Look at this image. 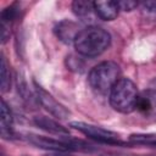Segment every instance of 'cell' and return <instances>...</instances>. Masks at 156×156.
Masks as SVG:
<instances>
[{"label": "cell", "mask_w": 156, "mask_h": 156, "mask_svg": "<svg viewBox=\"0 0 156 156\" xmlns=\"http://www.w3.org/2000/svg\"><path fill=\"white\" fill-rule=\"evenodd\" d=\"M111 44V35L107 30L90 26L82 29L74 39V48L77 52L85 57H95L108 49Z\"/></svg>", "instance_id": "6da1fadb"}, {"label": "cell", "mask_w": 156, "mask_h": 156, "mask_svg": "<svg viewBox=\"0 0 156 156\" xmlns=\"http://www.w3.org/2000/svg\"><path fill=\"white\" fill-rule=\"evenodd\" d=\"M139 94L136 85L128 78H119V80L110 90L108 100L113 110L121 113H129L135 110Z\"/></svg>", "instance_id": "7a4b0ae2"}, {"label": "cell", "mask_w": 156, "mask_h": 156, "mask_svg": "<svg viewBox=\"0 0 156 156\" xmlns=\"http://www.w3.org/2000/svg\"><path fill=\"white\" fill-rule=\"evenodd\" d=\"M121 69L119 66L113 61H104L94 66L88 76V82L90 87L100 93H110L112 87L119 80Z\"/></svg>", "instance_id": "3957f363"}, {"label": "cell", "mask_w": 156, "mask_h": 156, "mask_svg": "<svg viewBox=\"0 0 156 156\" xmlns=\"http://www.w3.org/2000/svg\"><path fill=\"white\" fill-rule=\"evenodd\" d=\"M69 126L98 143L110 144V145H124V143L119 139V135L117 133L105 129L102 127L84 123V122H71Z\"/></svg>", "instance_id": "277c9868"}, {"label": "cell", "mask_w": 156, "mask_h": 156, "mask_svg": "<svg viewBox=\"0 0 156 156\" xmlns=\"http://www.w3.org/2000/svg\"><path fill=\"white\" fill-rule=\"evenodd\" d=\"M34 88H35V95H37V100L40 102V105L49 111L52 116L60 118V119H66L69 116V111L62 105L60 104L51 94H49L48 91H45L41 87H39L35 82H34Z\"/></svg>", "instance_id": "5b68a950"}, {"label": "cell", "mask_w": 156, "mask_h": 156, "mask_svg": "<svg viewBox=\"0 0 156 156\" xmlns=\"http://www.w3.org/2000/svg\"><path fill=\"white\" fill-rule=\"evenodd\" d=\"M26 139L32 145L39 149H43V150H49V151H55V152H67V151L73 150L72 146L66 140H56L49 136H43V135H37V134H28Z\"/></svg>", "instance_id": "8992f818"}, {"label": "cell", "mask_w": 156, "mask_h": 156, "mask_svg": "<svg viewBox=\"0 0 156 156\" xmlns=\"http://www.w3.org/2000/svg\"><path fill=\"white\" fill-rule=\"evenodd\" d=\"M55 34L56 37L65 44H73L76 37L78 35V33L82 30L79 29L78 24L68 21V20H63L61 22H58L55 27Z\"/></svg>", "instance_id": "52a82bcc"}, {"label": "cell", "mask_w": 156, "mask_h": 156, "mask_svg": "<svg viewBox=\"0 0 156 156\" xmlns=\"http://www.w3.org/2000/svg\"><path fill=\"white\" fill-rule=\"evenodd\" d=\"M94 11L99 18L104 21H112L118 16V1H94Z\"/></svg>", "instance_id": "ba28073f"}, {"label": "cell", "mask_w": 156, "mask_h": 156, "mask_svg": "<svg viewBox=\"0 0 156 156\" xmlns=\"http://www.w3.org/2000/svg\"><path fill=\"white\" fill-rule=\"evenodd\" d=\"M33 122L37 127H39L40 129H43L48 133H51V134H55V135H65V136H67L69 134V132L66 127H63L62 124H60L58 122H56L55 119H51L49 117L35 116Z\"/></svg>", "instance_id": "9c48e42d"}, {"label": "cell", "mask_w": 156, "mask_h": 156, "mask_svg": "<svg viewBox=\"0 0 156 156\" xmlns=\"http://www.w3.org/2000/svg\"><path fill=\"white\" fill-rule=\"evenodd\" d=\"M12 122H13V117L11 110L5 102V100H1V135L4 138H9V136L11 138L13 135Z\"/></svg>", "instance_id": "30bf717a"}, {"label": "cell", "mask_w": 156, "mask_h": 156, "mask_svg": "<svg viewBox=\"0 0 156 156\" xmlns=\"http://www.w3.org/2000/svg\"><path fill=\"white\" fill-rule=\"evenodd\" d=\"M72 11L77 17H87L94 11V1L76 0L72 2Z\"/></svg>", "instance_id": "8fae6325"}, {"label": "cell", "mask_w": 156, "mask_h": 156, "mask_svg": "<svg viewBox=\"0 0 156 156\" xmlns=\"http://www.w3.org/2000/svg\"><path fill=\"white\" fill-rule=\"evenodd\" d=\"M0 77H1V91L6 93L11 87V74H10V68L4 56L1 58V76Z\"/></svg>", "instance_id": "7c38bea8"}, {"label": "cell", "mask_w": 156, "mask_h": 156, "mask_svg": "<svg viewBox=\"0 0 156 156\" xmlns=\"http://www.w3.org/2000/svg\"><path fill=\"white\" fill-rule=\"evenodd\" d=\"M154 107V104L152 101L150 100V98L146 95V93L144 91L143 95H139L138 98V101H136V106H135V110L143 112V113H147L152 110Z\"/></svg>", "instance_id": "4fadbf2b"}, {"label": "cell", "mask_w": 156, "mask_h": 156, "mask_svg": "<svg viewBox=\"0 0 156 156\" xmlns=\"http://www.w3.org/2000/svg\"><path fill=\"white\" fill-rule=\"evenodd\" d=\"M18 15V7L13 4V5H10L7 7H5L2 11H1V22L2 23H6V22H10V21H13Z\"/></svg>", "instance_id": "5bb4252c"}, {"label": "cell", "mask_w": 156, "mask_h": 156, "mask_svg": "<svg viewBox=\"0 0 156 156\" xmlns=\"http://www.w3.org/2000/svg\"><path fill=\"white\" fill-rule=\"evenodd\" d=\"M118 6H119V10H123V11H132V10H134V9L138 6V2H136V1H132V0L118 1Z\"/></svg>", "instance_id": "9a60e30c"}, {"label": "cell", "mask_w": 156, "mask_h": 156, "mask_svg": "<svg viewBox=\"0 0 156 156\" xmlns=\"http://www.w3.org/2000/svg\"><path fill=\"white\" fill-rule=\"evenodd\" d=\"M144 9L150 13H156V2L155 1H147L143 4Z\"/></svg>", "instance_id": "2e32d148"}, {"label": "cell", "mask_w": 156, "mask_h": 156, "mask_svg": "<svg viewBox=\"0 0 156 156\" xmlns=\"http://www.w3.org/2000/svg\"><path fill=\"white\" fill-rule=\"evenodd\" d=\"M145 93H146V95L150 98V100L152 101L154 106H156V85H155L154 88H150V89H147Z\"/></svg>", "instance_id": "e0dca14e"}, {"label": "cell", "mask_w": 156, "mask_h": 156, "mask_svg": "<svg viewBox=\"0 0 156 156\" xmlns=\"http://www.w3.org/2000/svg\"><path fill=\"white\" fill-rule=\"evenodd\" d=\"M9 37H10V33L7 32L6 24L5 23H1V41H2V44L6 43V40L9 39Z\"/></svg>", "instance_id": "ac0fdd59"}, {"label": "cell", "mask_w": 156, "mask_h": 156, "mask_svg": "<svg viewBox=\"0 0 156 156\" xmlns=\"http://www.w3.org/2000/svg\"><path fill=\"white\" fill-rule=\"evenodd\" d=\"M48 156H73V155H69L67 152H56V154H51V155H48Z\"/></svg>", "instance_id": "d6986e66"}]
</instances>
